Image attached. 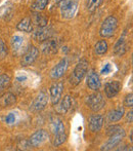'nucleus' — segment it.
<instances>
[{
    "label": "nucleus",
    "mask_w": 133,
    "mask_h": 151,
    "mask_svg": "<svg viewBox=\"0 0 133 151\" xmlns=\"http://www.w3.org/2000/svg\"><path fill=\"white\" fill-rule=\"evenodd\" d=\"M111 71H112V65L110 63H107V64H105L102 69H101L100 74L101 75H107L109 73H111Z\"/></svg>",
    "instance_id": "2f4dec72"
},
{
    "label": "nucleus",
    "mask_w": 133,
    "mask_h": 151,
    "mask_svg": "<svg viewBox=\"0 0 133 151\" xmlns=\"http://www.w3.org/2000/svg\"><path fill=\"white\" fill-rule=\"evenodd\" d=\"M68 65H69L68 59L67 58L62 59V60L58 62V63L51 69V71H50V77H51L52 79H58V78H60L66 73Z\"/></svg>",
    "instance_id": "9d476101"
},
{
    "label": "nucleus",
    "mask_w": 133,
    "mask_h": 151,
    "mask_svg": "<svg viewBox=\"0 0 133 151\" xmlns=\"http://www.w3.org/2000/svg\"><path fill=\"white\" fill-rule=\"evenodd\" d=\"M107 50H109V44H107V40L105 39L96 42L95 46H94V52L97 56H103L105 54H107Z\"/></svg>",
    "instance_id": "5701e85b"
},
{
    "label": "nucleus",
    "mask_w": 133,
    "mask_h": 151,
    "mask_svg": "<svg viewBox=\"0 0 133 151\" xmlns=\"http://www.w3.org/2000/svg\"><path fill=\"white\" fill-rule=\"evenodd\" d=\"M10 82H11V78L8 74H1L0 75V95L9 88Z\"/></svg>",
    "instance_id": "393cba45"
},
{
    "label": "nucleus",
    "mask_w": 133,
    "mask_h": 151,
    "mask_svg": "<svg viewBox=\"0 0 133 151\" xmlns=\"http://www.w3.org/2000/svg\"><path fill=\"white\" fill-rule=\"evenodd\" d=\"M41 50L44 55L53 56V55H55L58 50V43L55 39L49 38V39L43 41V43H42V45H41Z\"/></svg>",
    "instance_id": "ddd939ff"
},
{
    "label": "nucleus",
    "mask_w": 133,
    "mask_h": 151,
    "mask_svg": "<svg viewBox=\"0 0 133 151\" xmlns=\"http://www.w3.org/2000/svg\"><path fill=\"white\" fill-rule=\"evenodd\" d=\"M105 122V117L101 114H93L89 117V129L93 133H97L101 129Z\"/></svg>",
    "instance_id": "dca6fc26"
},
{
    "label": "nucleus",
    "mask_w": 133,
    "mask_h": 151,
    "mask_svg": "<svg viewBox=\"0 0 133 151\" xmlns=\"http://www.w3.org/2000/svg\"><path fill=\"white\" fill-rule=\"evenodd\" d=\"M48 2H49V0H36L31 6V9L33 12H42L45 9Z\"/></svg>",
    "instance_id": "a878e982"
},
{
    "label": "nucleus",
    "mask_w": 133,
    "mask_h": 151,
    "mask_svg": "<svg viewBox=\"0 0 133 151\" xmlns=\"http://www.w3.org/2000/svg\"><path fill=\"white\" fill-rule=\"evenodd\" d=\"M10 44H11L12 50H14V52H18L21 48H22L23 44H24V38L20 35L12 36L11 40H10Z\"/></svg>",
    "instance_id": "b1692460"
},
{
    "label": "nucleus",
    "mask_w": 133,
    "mask_h": 151,
    "mask_svg": "<svg viewBox=\"0 0 133 151\" xmlns=\"http://www.w3.org/2000/svg\"><path fill=\"white\" fill-rule=\"evenodd\" d=\"M48 103V96L44 91H41L39 93V95L35 98V100L33 101L32 105H31L30 109L34 112H39L41 110H43L46 107Z\"/></svg>",
    "instance_id": "1a4fd4ad"
},
{
    "label": "nucleus",
    "mask_w": 133,
    "mask_h": 151,
    "mask_svg": "<svg viewBox=\"0 0 133 151\" xmlns=\"http://www.w3.org/2000/svg\"><path fill=\"white\" fill-rule=\"evenodd\" d=\"M122 84L118 80H113V81H109L105 84V93L107 98L109 99H113L121 91Z\"/></svg>",
    "instance_id": "f8f14e48"
},
{
    "label": "nucleus",
    "mask_w": 133,
    "mask_h": 151,
    "mask_svg": "<svg viewBox=\"0 0 133 151\" xmlns=\"http://www.w3.org/2000/svg\"><path fill=\"white\" fill-rule=\"evenodd\" d=\"M39 57V50L36 46L31 45L28 48L25 55L23 56L22 61H21V65L23 67H28V66L32 65V64L37 60V58Z\"/></svg>",
    "instance_id": "0eeeda50"
},
{
    "label": "nucleus",
    "mask_w": 133,
    "mask_h": 151,
    "mask_svg": "<svg viewBox=\"0 0 133 151\" xmlns=\"http://www.w3.org/2000/svg\"><path fill=\"white\" fill-rule=\"evenodd\" d=\"M5 122L8 123V124H11V123L16 122V114L14 113H9L6 115L5 117Z\"/></svg>",
    "instance_id": "473e14b6"
},
{
    "label": "nucleus",
    "mask_w": 133,
    "mask_h": 151,
    "mask_svg": "<svg viewBox=\"0 0 133 151\" xmlns=\"http://www.w3.org/2000/svg\"><path fill=\"white\" fill-rule=\"evenodd\" d=\"M58 3H60V14L63 19H66V20L73 19L77 12L78 0H60Z\"/></svg>",
    "instance_id": "7ed1b4c3"
},
{
    "label": "nucleus",
    "mask_w": 133,
    "mask_h": 151,
    "mask_svg": "<svg viewBox=\"0 0 133 151\" xmlns=\"http://www.w3.org/2000/svg\"><path fill=\"white\" fill-rule=\"evenodd\" d=\"M86 84L87 86L93 91H97L101 88V81L100 75L95 70H90L87 73V78H86Z\"/></svg>",
    "instance_id": "6e6552de"
},
{
    "label": "nucleus",
    "mask_w": 133,
    "mask_h": 151,
    "mask_svg": "<svg viewBox=\"0 0 133 151\" xmlns=\"http://www.w3.org/2000/svg\"><path fill=\"white\" fill-rule=\"evenodd\" d=\"M18 147V149H21V150H29V149H31L32 145L30 144L29 140L28 141H27V140H21Z\"/></svg>",
    "instance_id": "7c9ffc66"
},
{
    "label": "nucleus",
    "mask_w": 133,
    "mask_h": 151,
    "mask_svg": "<svg viewBox=\"0 0 133 151\" xmlns=\"http://www.w3.org/2000/svg\"><path fill=\"white\" fill-rule=\"evenodd\" d=\"M102 3V0H87V10L89 12H93Z\"/></svg>",
    "instance_id": "cd10ccee"
},
{
    "label": "nucleus",
    "mask_w": 133,
    "mask_h": 151,
    "mask_svg": "<svg viewBox=\"0 0 133 151\" xmlns=\"http://www.w3.org/2000/svg\"><path fill=\"white\" fill-rule=\"evenodd\" d=\"M125 135H126V133L123 129V127H122L120 131H118V132H116V133H113L112 135H110L109 140H107V143L101 147V150H112L115 147H117V146L120 144V142L124 139Z\"/></svg>",
    "instance_id": "39448f33"
},
{
    "label": "nucleus",
    "mask_w": 133,
    "mask_h": 151,
    "mask_svg": "<svg viewBox=\"0 0 133 151\" xmlns=\"http://www.w3.org/2000/svg\"><path fill=\"white\" fill-rule=\"evenodd\" d=\"M132 121H133V111L132 109H130V111L126 114V122L132 123Z\"/></svg>",
    "instance_id": "72a5a7b5"
},
{
    "label": "nucleus",
    "mask_w": 133,
    "mask_h": 151,
    "mask_svg": "<svg viewBox=\"0 0 133 151\" xmlns=\"http://www.w3.org/2000/svg\"><path fill=\"white\" fill-rule=\"evenodd\" d=\"M124 113H125L124 106H119V107H117L116 109L112 110V111H110L107 113V122L110 123L118 122L124 116Z\"/></svg>",
    "instance_id": "a211bd4d"
},
{
    "label": "nucleus",
    "mask_w": 133,
    "mask_h": 151,
    "mask_svg": "<svg viewBox=\"0 0 133 151\" xmlns=\"http://www.w3.org/2000/svg\"><path fill=\"white\" fill-rule=\"evenodd\" d=\"M50 131L54 135H60V134L66 133L65 124L60 118H53L50 122Z\"/></svg>",
    "instance_id": "6ab92c4d"
},
{
    "label": "nucleus",
    "mask_w": 133,
    "mask_h": 151,
    "mask_svg": "<svg viewBox=\"0 0 133 151\" xmlns=\"http://www.w3.org/2000/svg\"><path fill=\"white\" fill-rule=\"evenodd\" d=\"M32 22H33V25H36L37 27L41 28V27H45L47 26V23H48V20L45 16L40 14V12H34L33 14V17H32Z\"/></svg>",
    "instance_id": "412c9836"
},
{
    "label": "nucleus",
    "mask_w": 133,
    "mask_h": 151,
    "mask_svg": "<svg viewBox=\"0 0 133 151\" xmlns=\"http://www.w3.org/2000/svg\"><path fill=\"white\" fill-rule=\"evenodd\" d=\"M48 139H49V134L46 129H38L30 137L29 142L32 145V147H39L45 143Z\"/></svg>",
    "instance_id": "423d86ee"
},
{
    "label": "nucleus",
    "mask_w": 133,
    "mask_h": 151,
    "mask_svg": "<svg viewBox=\"0 0 133 151\" xmlns=\"http://www.w3.org/2000/svg\"><path fill=\"white\" fill-rule=\"evenodd\" d=\"M127 50H128V43L125 38V34H124V35L122 36V37H120L119 39H118V41L116 42L115 46H114L113 52L115 56L121 57V56H123Z\"/></svg>",
    "instance_id": "f3484780"
},
{
    "label": "nucleus",
    "mask_w": 133,
    "mask_h": 151,
    "mask_svg": "<svg viewBox=\"0 0 133 151\" xmlns=\"http://www.w3.org/2000/svg\"><path fill=\"white\" fill-rule=\"evenodd\" d=\"M63 91H64V83L63 82H55L51 86L49 90L50 93V100H51L52 105H56L60 99H62Z\"/></svg>",
    "instance_id": "9b49d317"
},
{
    "label": "nucleus",
    "mask_w": 133,
    "mask_h": 151,
    "mask_svg": "<svg viewBox=\"0 0 133 151\" xmlns=\"http://www.w3.org/2000/svg\"><path fill=\"white\" fill-rule=\"evenodd\" d=\"M88 61L85 59H82L79 63L76 65L74 71L72 72L71 76H70V83L73 86H76L83 80V78L85 77L86 73L88 71Z\"/></svg>",
    "instance_id": "f257e3e1"
},
{
    "label": "nucleus",
    "mask_w": 133,
    "mask_h": 151,
    "mask_svg": "<svg viewBox=\"0 0 133 151\" xmlns=\"http://www.w3.org/2000/svg\"><path fill=\"white\" fill-rule=\"evenodd\" d=\"M16 97L12 93H5L0 97V106L1 107H9L16 104Z\"/></svg>",
    "instance_id": "aec40b11"
},
{
    "label": "nucleus",
    "mask_w": 133,
    "mask_h": 151,
    "mask_svg": "<svg viewBox=\"0 0 133 151\" xmlns=\"http://www.w3.org/2000/svg\"><path fill=\"white\" fill-rule=\"evenodd\" d=\"M86 105L94 112L100 111L101 109H103V107L105 106V100L103 98L102 93H98V91L96 93H92V95L87 96L86 98Z\"/></svg>",
    "instance_id": "20e7f679"
},
{
    "label": "nucleus",
    "mask_w": 133,
    "mask_h": 151,
    "mask_svg": "<svg viewBox=\"0 0 133 151\" xmlns=\"http://www.w3.org/2000/svg\"><path fill=\"white\" fill-rule=\"evenodd\" d=\"M52 35H53V30H52L51 27L45 26V27H41V28H39L37 31L34 32L33 37L36 41L43 42V41H45V40L51 38Z\"/></svg>",
    "instance_id": "4468645a"
},
{
    "label": "nucleus",
    "mask_w": 133,
    "mask_h": 151,
    "mask_svg": "<svg viewBox=\"0 0 133 151\" xmlns=\"http://www.w3.org/2000/svg\"><path fill=\"white\" fill-rule=\"evenodd\" d=\"M132 134H133V132L131 131V132H130V141H131V142H132Z\"/></svg>",
    "instance_id": "c9c22d12"
},
{
    "label": "nucleus",
    "mask_w": 133,
    "mask_h": 151,
    "mask_svg": "<svg viewBox=\"0 0 133 151\" xmlns=\"http://www.w3.org/2000/svg\"><path fill=\"white\" fill-rule=\"evenodd\" d=\"M67 140V134H60V135H54L53 139H52V145L54 147H58V146L63 145Z\"/></svg>",
    "instance_id": "bb28decb"
},
{
    "label": "nucleus",
    "mask_w": 133,
    "mask_h": 151,
    "mask_svg": "<svg viewBox=\"0 0 133 151\" xmlns=\"http://www.w3.org/2000/svg\"><path fill=\"white\" fill-rule=\"evenodd\" d=\"M72 104H73V99H72L71 96L67 95L65 96L63 99H60L58 101V103L56 104L55 107V111L58 114H66L72 107Z\"/></svg>",
    "instance_id": "2eb2a0df"
},
{
    "label": "nucleus",
    "mask_w": 133,
    "mask_h": 151,
    "mask_svg": "<svg viewBox=\"0 0 133 151\" xmlns=\"http://www.w3.org/2000/svg\"><path fill=\"white\" fill-rule=\"evenodd\" d=\"M16 80H18V82H21V83H23V82H25L27 80V77L26 76H18V77H16Z\"/></svg>",
    "instance_id": "f704fd0d"
},
{
    "label": "nucleus",
    "mask_w": 133,
    "mask_h": 151,
    "mask_svg": "<svg viewBox=\"0 0 133 151\" xmlns=\"http://www.w3.org/2000/svg\"><path fill=\"white\" fill-rule=\"evenodd\" d=\"M18 29L20 31L31 33V32L33 31V22L30 17H26V18L23 19L18 24Z\"/></svg>",
    "instance_id": "4be33fe9"
},
{
    "label": "nucleus",
    "mask_w": 133,
    "mask_h": 151,
    "mask_svg": "<svg viewBox=\"0 0 133 151\" xmlns=\"http://www.w3.org/2000/svg\"><path fill=\"white\" fill-rule=\"evenodd\" d=\"M118 28V20L116 17L110 16L102 22L100 30V34L103 38H111L115 35Z\"/></svg>",
    "instance_id": "f03ea898"
},
{
    "label": "nucleus",
    "mask_w": 133,
    "mask_h": 151,
    "mask_svg": "<svg viewBox=\"0 0 133 151\" xmlns=\"http://www.w3.org/2000/svg\"><path fill=\"white\" fill-rule=\"evenodd\" d=\"M7 55V47H6L5 43L0 37V60H3Z\"/></svg>",
    "instance_id": "c85d7f7f"
},
{
    "label": "nucleus",
    "mask_w": 133,
    "mask_h": 151,
    "mask_svg": "<svg viewBox=\"0 0 133 151\" xmlns=\"http://www.w3.org/2000/svg\"><path fill=\"white\" fill-rule=\"evenodd\" d=\"M123 106L124 107L132 108V106H133V95H132V93H128V95L125 97L124 102H123Z\"/></svg>",
    "instance_id": "c756f323"
}]
</instances>
